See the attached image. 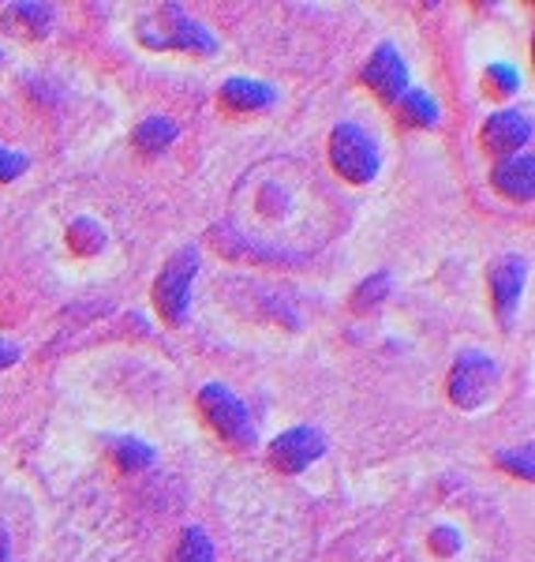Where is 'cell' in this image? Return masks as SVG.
Returning <instances> with one entry per match:
<instances>
[{"label": "cell", "instance_id": "cell-7", "mask_svg": "<svg viewBox=\"0 0 535 562\" xmlns=\"http://www.w3.org/2000/svg\"><path fill=\"white\" fill-rule=\"evenodd\" d=\"M326 450V439L311 428H293L274 439V465L281 473H304L311 461H319Z\"/></svg>", "mask_w": 535, "mask_h": 562}, {"label": "cell", "instance_id": "cell-1", "mask_svg": "<svg viewBox=\"0 0 535 562\" xmlns=\"http://www.w3.org/2000/svg\"><path fill=\"white\" fill-rule=\"evenodd\" d=\"M341 225V203L311 166L266 158L232 188L225 229L248 256L300 262L311 259Z\"/></svg>", "mask_w": 535, "mask_h": 562}, {"label": "cell", "instance_id": "cell-4", "mask_svg": "<svg viewBox=\"0 0 535 562\" xmlns=\"http://www.w3.org/2000/svg\"><path fill=\"white\" fill-rule=\"evenodd\" d=\"M195 270H198V251L195 248H184L169 259V267L161 270L158 285H153V301H158L161 315L169 323H184V312H187V296H192V281H195Z\"/></svg>", "mask_w": 535, "mask_h": 562}, {"label": "cell", "instance_id": "cell-14", "mask_svg": "<svg viewBox=\"0 0 535 562\" xmlns=\"http://www.w3.org/2000/svg\"><path fill=\"white\" fill-rule=\"evenodd\" d=\"M172 139H177V124L166 121V116H150V121H143L139 128H135V143H139L143 150H161V147H169Z\"/></svg>", "mask_w": 535, "mask_h": 562}, {"label": "cell", "instance_id": "cell-2", "mask_svg": "<svg viewBox=\"0 0 535 562\" xmlns=\"http://www.w3.org/2000/svg\"><path fill=\"white\" fill-rule=\"evenodd\" d=\"M139 42L147 49H184V53H214L217 42L206 26H198L195 20H187L184 8L177 4H153L139 15L135 26Z\"/></svg>", "mask_w": 535, "mask_h": 562}, {"label": "cell", "instance_id": "cell-22", "mask_svg": "<svg viewBox=\"0 0 535 562\" xmlns=\"http://www.w3.org/2000/svg\"><path fill=\"white\" fill-rule=\"evenodd\" d=\"M15 357H20V349H15V346H8V341H0V368L15 364Z\"/></svg>", "mask_w": 535, "mask_h": 562}, {"label": "cell", "instance_id": "cell-17", "mask_svg": "<svg viewBox=\"0 0 535 562\" xmlns=\"http://www.w3.org/2000/svg\"><path fill=\"white\" fill-rule=\"evenodd\" d=\"M116 450H121V465L124 469H147L150 461H153L150 447H143V442H135V439L132 442H121Z\"/></svg>", "mask_w": 535, "mask_h": 562}, {"label": "cell", "instance_id": "cell-11", "mask_svg": "<svg viewBox=\"0 0 535 562\" xmlns=\"http://www.w3.org/2000/svg\"><path fill=\"white\" fill-rule=\"evenodd\" d=\"M53 23V8L49 4H12L4 12V31L8 34H23V38H42Z\"/></svg>", "mask_w": 535, "mask_h": 562}, {"label": "cell", "instance_id": "cell-10", "mask_svg": "<svg viewBox=\"0 0 535 562\" xmlns=\"http://www.w3.org/2000/svg\"><path fill=\"white\" fill-rule=\"evenodd\" d=\"M494 188L510 199H532L535 195V161L532 154H513L494 169Z\"/></svg>", "mask_w": 535, "mask_h": 562}, {"label": "cell", "instance_id": "cell-21", "mask_svg": "<svg viewBox=\"0 0 535 562\" xmlns=\"http://www.w3.org/2000/svg\"><path fill=\"white\" fill-rule=\"evenodd\" d=\"M502 465H510L521 476H532V450H524V454H502Z\"/></svg>", "mask_w": 535, "mask_h": 562}, {"label": "cell", "instance_id": "cell-15", "mask_svg": "<svg viewBox=\"0 0 535 562\" xmlns=\"http://www.w3.org/2000/svg\"><path fill=\"white\" fill-rule=\"evenodd\" d=\"M172 562H214V548H210V540H206V532L187 529L184 537H180L177 551H172Z\"/></svg>", "mask_w": 535, "mask_h": 562}, {"label": "cell", "instance_id": "cell-18", "mask_svg": "<svg viewBox=\"0 0 535 562\" xmlns=\"http://www.w3.org/2000/svg\"><path fill=\"white\" fill-rule=\"evenodd\" d=\"M386 285H389L386 274H378L375 281H364V285H360V293H356V307L378 304V301H383V293H386Z\"/></svg>", "mask_w": 535, "mask_h": 562}, {"label": "cell", "instance_id": "cell-23", "mask_svg": "<svg viewBox=\"0 0 535 562\" xmlns=\"http://www.w3.org/2000/svg\"><path fill=\"white\" fill-rule=\"evenodd\" d=\"M0 562H8V532L0 529Z\"/></svg>", "mask_w": 535, "mask_h": 562}, {"label": "cell", "instance_id": "cell-5", "mask_svg": "<svg viewBox=\"0 0 535 562\" xmlns=\"http://www.w3.org/2000/svg\"><path fill=\"white\" fill-rule=\"evenodd\" d=\"M198 405H203L206 420H210L229 442H236V447H251V442H255V424H251L248 409H243L240 397L229 394L225 386L210 383L198 394Z\"/></svg>", "mask_w": 535, "mask_h": 562}, {"label": "cell", "instance_id": "cell-13", "mask_svg": "<svg viewBox=\"0 0 535 562\" xmlns=\"http://www.w3.org/2000/svg\"><path fill=\"white\" fill-rule=\"evenodd\" d=\"M491 289H494V301L502 312H513V304L521 301V289H524V259H502L491 270Z\"/></svg>", "mask_w": 535, "mask_h": 562}, {"label": "cell", "instance_id": "cell-19", "mask_svg": "<svg viewBox=\"0 0 535 562\" xmlns=\"http://www.w3.org/2000/svg\"><path fill=\"white\" fill-rule=\"evenodd\" d=\"M26 169L23 154H12L8 147H0V180H15Z\"/></svg>", "mask_w": 535, "mask_h": 562}, {"label": "cell", "instance_id": "cell-9", "mask_svg": "<svg viewBox=\"0 0 535 562\" xmlns=\"http://www.w3.org/2000/svg\"><path fill=\"white\" fill-rule=\"evenodd\" d=\"M483 139L491 150L510 154V150L524 147V143L532 139V121L524 113H494L483 128Z\"/></svg>", "mask_w": 535, "mask_h": 562}, {"label": "cell", "instance_id": "cell-3", "mask_svg": "<svg viewBox=\"0 0 535 562\" xmlns=\"http://www.w3.org/2000/svg\"><path fill=\"white\" fill-rule=\"evenodd\" d=\"M330 158H333V169H338L344 180H352V184H367V180L378 173L375 139H371L364 128H356V124H341V128H333Z\"/></svg>", "mask_w": 535, "mask_h": 562}, {"label": "cell", "instance_id": "cell-16", "mask_svg": "<svg viewBox=\"0 0 535 562\" xmlns=\"http://www.w3.org/2000/svg\"><path fill=\"white\" fill-rule=\"evenodd\" d=\"M401 105H405V113L412 116L416 124H434V121H439V105H434L423 90H405Z\"/></svg>", "mask_w": 535, "mask_h": 562}, {"label": "cell", "instance_id": "cell-20", "mask_svg": "<svg viewBox=\"0 0 535 562\" xmlns=\"http://www.w3.org/2000/svg\"><path fill=\"white\" fill-rule=\"evenodd\" d=\"M487 79H491V83H498V90H502V94H513L516 83H521V79H516V71L513 68H502V65H494L491 71H487Z\"/></svg>", "mask_w": 535, "mask_h": 562}, {"label": "cell", "instance_id": "cell-12", "mask_svg": "<svg viewBox=\"0 0 535 562\" xmlns=\"http://www.w3.org/2000/svg\"><path fill=\"white\" fill-rule=\"evenodd\" d=\"M221 102L236 109V113H251V109L274 105V90L266 83H255V79H229L221 87Z\"/></svg>", "mask_w": 535, "mask_h": 562}, {"label": "cell", "instance_id": "cell-8", "mask_svg": "<svg viewBox=\"0 0 535 562\" xmlns=\"http://www.w3.org/2000/svg\"><path fill=\"white\" fill-rule=\"evenodd\" d=\"M364 79L371 87L378 90L383 98H389V102H401V94L408 90V71H405V60L397 57V49L394 45H383V49L371 57V65L364 71Z\"/></svg>", "mask_w": 535, "mask_h": 562}, {"label": "cell", "instance_id": "cell-6", "mask_svg": "<svg viewBox=\"0 0 535 562\" xmlns=\"http://www.w3.org/2000/svg\"><path fill=\"white\" fill-rule=\"evenodd\" d=\"M498 383V368L491 364V357L483 352H465L453 368L449 379V397L460 405V409H476L491 397V390Z\"/></svg>", "mask_w": 535, "mask_h": 562}]
</instances>
